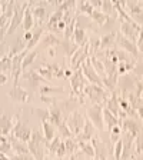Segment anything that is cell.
<instances>
[{
	"mask_svg": "<svg viewBox=\"0 0 143 160\" xmlns=\"http://www.w3.org/2000/svg\"><path fill=\"white\" fill-rule=\"evenodd\" d=\"M44 140L46 139H43L39 133L32 132V136H30L27 147H29V150L33 153V156L36 157L37 160H43L44 159Z\"/></svg>",
	"mask_w": 143,
	"mask_h": 160,
	"instance_id": "obj_1",
	"label": "cell"
},
{
	"mask_svg": "<svg viewBox=\"0 0 143 160\" xmlns=\"http://www.w3.org/2000/svg\"><path fill=\"white\" fill-rule=\"evenodd\" d=\"M12 133H13V136L16 137V139H19V140H22V142H24V143H26V142H29V140H30L32 130H30L24 123L17 122V123L13 126V129H12Z\"/></svg>",
	"mask_w": 143,
	"mask_h": 160,
	"instance_id": "obj_2",
	"label": "cell"
},
{
	"mask_svg": "<svg viewBox=\"0 0 143 160\" xmlns=\"http://www.w3.org/2000/svg\"><path fill=\"white\" fill-rule=\"evenodd\" d=\"M26 4H23V6L20 7L19 4H16V7H14V14L13 17H12V20H10V24H9V29H7V34H12L16 30V27L19 26V23H22L23 22V16H24V10H26Z\"/></svg>",
	"mask_w": 143,
	"mask_h": 160,
	"instance_id": "obj_3",
	"label": "cell"
},
{
	"mask_svg": "<svg viewBox=\"0 0 143 160\" xmlns=\"http://www.w3.org/2000/svg\"><path fill=\"white\" fill-rule=\"evenodd\" d=\"M67 124H69L67 127H69L70 132H73L74 134H79V132L83 129V117L80 116L79 113H73Z\"/></svg>",
	"mask_w": 143,
	"mask_h": 160,
	"instance_id": "obj_4",
	"label": "cell"
},
{
	"mask_svg": "<svg viewBox=\"0 0 143 160\" xmlns=\"http://www.w3.org/2000/svg\"><path fill=\"white\" fill-rule=\"evenodd\" d=\"M83 73L86 74V77L90 80V82H93V83L99 84V86H102V82H100V77L97 76V72L93 69V67L90 66V62L87 60L86 63L83 64Z\"/></svg>",
	"mask_w": 143,
	"mask_h": 160,
	"instance_id": "obj_5",
	"label": "cell"
},
{
	"mask_svg": "<svg viewBox=\"0 0 143 160\" xmlns=\"http://www.w3.org/2000/svg\"><path fill=\"white\" fill-rule=\"evenodd\" d=\"M9 142H10V144H12V149H13L17 154H26L27 152H29V147L26 146V143L22 142V140H19V139H16L14 136L10 137Z\"/></svg>",
	"mask_w": 143,
	"mask_h": 160,
	"instance_id": "obj_6",
	"label": "cell"
},
{
	"mask_svg": "<svg viewBox=\"0 0 143 160\" xmlns=\"http://www.w3.org/2000/svg\"><path fill=\"white\" fill-rule=\"evenodd\" d=\"M9 96L12 97V99H14L16 102H26L27 99H29V93L27 92H24L23 89H20L19 86H14L13 89L9 92Z\"/></svg>",
	"mask_w": 143,
	"mask_h": 160,
	"instance_id": "obj_7",
	"label": "cell"
},
{
	"mask_svg": "<svg viewBox=\"0 0 143 160\" xmlns=\"http://www.w3.org/2000/svg\"><path fill=\"white\" fill-rule=\"evenodd\" d=\"M87 113H89L90 119L94 122V124L99 129H102V109L99 106H93V107H90Z\"/></svg>",
	"mask_w": 143,
	"mask_h": 160,
	"instance_id": "obj_8",
	"label": "cell"
},
{
	"mask_svg": "<svg viewBox=\"0 0 143 160\" xmlns=\"http://www.w3.org/2000/svg\"><path fill=\"white\" fill-rule=\"evenodd\" d=\"M23 29L26 30V32H29L32 27H33L34 24V19H33V13H32V10L29 9V7H26V10H24V16H23Z\"/></svg>",
	"mask_w": 143,
	"mask_h": 160,
	"instance_id": "obj_9",
	"label": "cell"
},
{
	"mask_svg": "<svg viewBox=\"0 0 143 160\" xmlns=\"http://www.w3.org/2000/svg\"><path fill=\"white\" fill-rule=\"evenodd\" d=\"M43 132H44V139H46V142L53 140L54 130H53V124L50 123L49 120H43Z\"/></svg>",
	"mask_w": 143,
	"mask_h": 160,
	"instance_id": "obj_10",
	"label": "cell"
},
{
	"mask_svg": "<svg viewBox=\"0 0 143 160\" xmlns=\"http://www.w3.org/2000/svg\"><path fill=\"white\" fill-rule=\"evenodd\" d=\"M73 37H74V42H76L79 46H82V44L86 42V36H84V30L82 29L80 26H77L76 29H74L73 32Z\"/></svg>",
	"mask_w": 143,
	"mask_h": 160,
	"instance_id": "obj_11",
	"label": "cell"
},
{
	"mask_svg": "<svg viewBox=\"0 0 143 160\" xmlns=\"http://www.w3.org/2000/svg\"><path fill=\"white\" fill-rule=\"evenodd\" d=\"M42 34H43V29H42V27H40L39 30H37L36 33L33 34V37H32V39L29 40V42H27V44H26V49H24V52H29L30 49H32V47L34 46V44H37V42H39V39H40V36H42Z\"/></svg>",
	"mask_w": 143,
	"mask_h": 160,
	"instance_id": "obj_12",
	"label": "cell"
},
{
	"mask_svg": "<svg viewBox=\"0 0 143 160\" xmlns=\"http://www.w3.org/2000/svg\"><path fill=\"white\" fill-rule=\"evenodd\" d=\"M32 13H33V16H36L39 20H43L44 17L47 16L46 7H43V6H36L33 10H32Z\"/></svg>",
	"mask_w": 143,
	"mask_h": 160,
	"instance_id": "obj_13",
	"label": "cell"
},
{
	"mask_svg": "<svg viewBox=\"0 0 143 160\" xmlns=\"http://www.w3.org/2000/svg\"><path fill=\"white\" fill-rule=\"evenodd\" d=\"M42 43H43L44 46H46V44H49V46H56V44L60 43V40L57 39V37H54L53 34H44Z\"/></svg>",
	"mask_w": 143,
	"mask_h": 160,
	"instance_id": "obj_14",
	"label": "cell"
},
{
	"mask_svg": "<svg viewBox=\"0 0 143 160\" xmlns=\"http://www.w3.org/2000/svg\"><path fill=\"white\" fill-rule=\"evenodd\" d=\"M90 16L93 17V19L96 20V22H97L99 24H103L107 20V14H106V13H102V12H97V10H93Z\"/></svg>",
	"mask_w": 143,
	"mask_h": 160,
	"instance_id": "obj_15",
	"label": "cell"
},
{
	"mask_svg": "<svg viewBox=\"0 0 143 160\" xmlns=\"http://www.w3.org/2000/svg\"><path fill=\"white\" fill-rule=\"evenodd\" d=\"M119 42H120V44L125 47V49H127V50H130L132 53H135L136 54L137 53V50H136V47L133 46V43L132 42H129V40H126L125 37H119Z\"/></svg>",
	"mask_w": 143,
	"mask_h": 160,
	"instance_id": "obj_16",
	"label": "cell"
},
{
	"mask_svg": "<svg viewBox=\"0 0 143 160\" xmlns=\"http://www.w3.org/2000/svg\"><path fill=\"white\" fill-rule=\"evenodd\" d=\"M103 117H105V119H106V122H107V126H109L110 129H112V127H113V126H116V124H117V120L115 119V117L112 116V114H110V112H109V110H103Z\"/></svg>",
	"mask_w": 143,
	"mask_h": 160,
	"instance_id": "obj_17",
	"label": "cell"
},
{
	"mask_svg": "<svg viewBox=\"0 0 143 160\" xmlns=\"http://www.w3.org/2000/svg\"><path fill=\"white\" fill-rule=\"evenodd\" d=\"M64 146H66V150H67V152H72V153H73L74 150L77 149L76 140H73L72 137H67V139L64 140Z\"/></svg>",
	"mask_w": 143,
	"mask_h": 160,
	"instance_id": "obj_18",
	"label": "cell"
},
{
	"mask_svg": "<svg viewBox=\"0 0 143 160\" xmlns=\"http://www.w3.org/2000/svg\"><path fill=\"white\" fill-rule=\"evenodd\" d=\"M36 56H37V50H33L32 53L27 54L26 59H24V60H23V63H22V69H26V67L29 66V64L34 60V57H36Z\"/></svg>",
	"mask_w": 143,
	"mask_h": 160,
	"instance_id": "obj_19",
	"label": "cell"
},
{
	"mask_svg": "<svg viewBox=\"0 0 143 160\" xmlns=\"http://www.w3.org/2000/svg\"><path fill=\"white\" fill-rule=\"evenodd\" d=\"M9 69H12V59H10V56H6L3 57V60H0V72Z\"/></svg>",
	"mask_w": 143,
	"mask_h": 160,
	"instance_id": "obj_20",
	"label": "cell"
},
{
	"mask_svg": "<svg viewBox=\"0 0 143 160\" xmlns=\"http://www.w3.org/2000/svg\"><path fill=\"white\" fill-rule=\"evenodd\" d=\"M80 10L86 14H92V12L94 10V7L90 4V2H82V4H80Z\"/></svg>",
	"mask_w": 143,
	"mask_h": 160,
	"instance_id": "obj_21",
	"label": "cell"
},
{
	"mask_svg": "<svg viewBox=\"0 0 143 160\" xmlns=\"http://www.w3.org/2000/svg\"><path fill=\"white\" fill-rule=\"evenodd\" d=\"M92 63L94 64V69H96V72L97 73H100V74H105V67H103V64L100 63L97 59H94V57H92Z\"/></svg>",
	"mask_w": 143,
	"mask_h": 160,
	"instance_id": "obj_22",
	"label": "cell"
},
{
	"mask_svg": "<svg viewBox=\"0 0 143 160\" xmlns=\"http://www.w3.org/2000/svg\"><path fill=\"white\" fill-rule=\"evenodd\" d=\"M113 34H109V36H106V37H103V39L100 40V47H107V46H110V43L113 42Z\"/></svg>",
	"mask_w": 143,
	"mask_h": 160,
	"instance_id": "obj_23",
	"label": "cell"
},
{
	"mask_svg": "<svg viewBox=\"0 0 143 160\" xmlns=\"http://www.w3.org/2000/svg\"><path fill=\"white\" fill-rule=\"evenodd\" d=\"M102 6H103V10L107 13H112L113 12V6H112V0H103V3H102Z\"/></svg>",
	"mask_w": 143,
	"mask_h": 160,
	"instance_id": "obj_24",
	"label": "cell"
},
{
	"mask_svg": "<svg viewBox=\"0 0 143 160\" xmlns=\"http://www.w3.org/2000/svg\"><path fill=\"white\" fill-rule=\"evenodd\" d=\"M80 147H82L84 153H87L89 156H94V149L92 146H89V144H84V143H80Z\"/></svg>",
	"mask_w": 143,
	"mask_h": 160,
	"instance_id": "obj_25",
	"label": "cell"
},
{
	"mask_svg": "<svg viewBox=\"0 0 143 160\" xmlns=\"http://www.w3.org/2000/svg\"><path fill=\"white\" fill-rule=\"evenodd\" d=\"M10 160H32V157L27 156V153L26 154H16V156L10 157Z\"/></svg>",
	"mask_w": 143,
	"mask_h": 160,
	"instance_id": "obj_26",
	"label": "cell"
},
{
	"mask_svg": "<svg viewBox=\"0 0 143 160\" xmlns=\"http://www.w3.org/2000/svg\"><path fill=\"white\" fill-rule=\"evenodd\" d=\"M122 146H123V142H122V140H119V142H117V144H116V150H115V156H116V159H119V157H120Z\"/></svg>",
	"mask_w": 143,
	"mask_h": 160,
	"instance_id": "obj_27",
	"label": "cell"
},
{
	"mask_svg": "<svg viewBox=\"0 0 143 160\" xmlns=\"http://www.w3.org/2000/svg\"><path fill=\"white\" fill-rule=\"evenodd\" d=\"M102 3H103L102 0H90V4H92L93 7H99V6H102Z\"/></svg>",
	"mask_w": 143,
	"mask_h": 160,
	"instance_id": "obj_28",
	"label": "cell"
},
{
	"mask_svg": "<svg viewBox=\"0 0 143 160\" xmlns=\"http://www.w3.org/2000/svg\"><path fill=\"white\" fill-rule=\"evenodd\" d=\"M6 82H7V77L4 76V74H2V73H0V84H4V83H6Z\"/></svg>",
	"mask_w": 143,
	"mask_h": 160,
	"instance_id": "obj_29",
	"label": "cell"
},
{
	"mask_svg": "<svg viewBox=\"0 0 143 160\" xmlns=\"http://www.w3.org/2000/svg\"><path fill=\"white\" fill-rule=\"evenodd\" d=\"M139 47H140V50L143 52V32H142V34H140V39H139Z\"/></svg>",
	"mask_w": 143,
	"mask_h": 160,
	"instance_id": "obj_30",
	"label": "cell"
},
{
	"mask_svg": "<svg viewBox=\"0 0 143 160\" xmlns=\"http://www.w3.org/2000/svg\"><path fill=\"white\" fill-rule=\"evenodd\" d=\"M32 37H33V34L30 33V32H27V33H26V34H24V40H27V42H29V40H30V39H32Z\"/></svg>",
	"mask_w": 143,
	"mask_h": 160,
	"instance_id": "obj_31",
	"label": "cell"
},
{
	"mask_svg": "<svg viewBox=\"0 0 143 160\" xmlns=\"http://www.w3.org/2000/svg\"><path fill=\"white\" fill-rule=\"evenodd\" d=\"M53 3L54 4H59V6H60V4L63 3V0H53Z\"/></svg>",
	"mask_w": 143,
	"mask_h": 160,
	"instance_id": "obj_32",
	"label": "cell"
},
{
	"mask_svg": "<svg viewBox=\"0 0 143 160\" xmlns=\"http://www.w3.org/2000/svg\"><path fill=\"white\" fill-rule=\"evenodd\" d=\"M3 33H4V30L0 29V42H2V39H3Z\"/></svg>",
	"mask_w": 143,
	"mask_h": 160,
	"instance_id": "obj_33",
	"label": "cell"
},
{
	"mask_svg": "<svg viewBox=\"0 0 143 160\" xmlns=\"http://www.w3.org/2000/svg\"><path fill=\"white\" fill-rule=\"evenodd\" d=\"M2 12H4V9L2 6H0V16H2Z\"/></svg>",
	"mask_w": 143,
	"mask_h": 160,
	"instance_id": "obj_34",
	"label": "cell"
},
{
	"mask_svg": "<svg viewBox=\"0 0 143 160\" xmlns=\"http://www.w3.org/2000/svg\"><path fill=\"white\" fill-rule=\"evenodd\" d=\"M33 2H43V0H33Z\"/></svg>",
	"mask_w": 143,
	"mask_h": 160,
	"instance_id": "obj_35",
	"label": "cell"
},
{
	"mask_svg": "<svg viewBox=\"0 0 143 160\" xmlns=\"http://www.w3.org/2000/svg\"><path fill=\"white\" fill-rule=\"evenodd\" d=\"M29 2H33V0H29Z\"/></svg>",
	"mask_w": 143,
	"mask_h": 160,
	"instance_id": "obj_36",
	"label": "cell"
}]
</instances>
